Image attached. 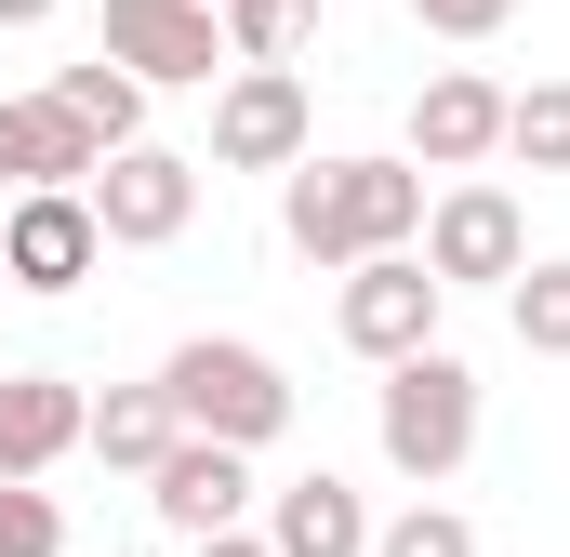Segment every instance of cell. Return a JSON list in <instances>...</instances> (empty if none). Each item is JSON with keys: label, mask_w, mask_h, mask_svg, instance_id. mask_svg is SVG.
<instances>
[{"label": "cell", "mask_w": 570, "mask_h": 557, "mask_svg": "<svg viewBox=\"0 0 570 557\" xmlns=\"http://www.w3.org/2000/svg\"><path fill=\"white\" fill-rule=\"evenodd\" d=\"M305 80L292 67H226V94H213V173H292L305 159Z\"/></svg>", "instance_id": "ba28073f"}, {"label": "cell", "mask_w": 570, "mask_h": 557, "mask_svg": "<svg viewBox=\"0 0 570 557\" xmlns=\"http://www.w3.org/2000/svg\"><path fill=\"white\" fill-rule=\"evenodd\" d=\"M80 385L67 372H0V478H40V465H67L80 451Z\"/></svg>", "instance_id": "4fadbf2b"}, {"label": "cell", "mask_w": 570, "mask_h": 557, "mask_svg": "<svg viewBox=\"0 0 570 557\" xmlns=\"http://www.w3.org/2000/svg\"><path fill=\"white\" fill-rule=\"evenodd\" d=\"M40 13H53V0H0V27H40Z\"/></svg>", "instance_id": "cb8c5ba5"}, {"label": "cell", "mask_w": 570, "mask_h": 557, "mask_svg": "<svg viewBox=\"0 0 570 557\" xmlns=\"http://www.w3.org/2000/svg\"><path fill=\"white\" fill-rule=\"evenodd\" d=\"M279 226L305 266H358L425 240V159H292L279 173Z\"/></svg>", "instance_id": "6da1fadb"}, {"label": "cell", "mask_w": 570, "mask_h": 557, "mask_svg": "<svg viewBox=\"0 0 570 557\" xmlns=\"http://www.w3.org/2000/svg\"><path fill=\"white\" fill-rule=\"evenodd\" d=\"M107 53L134 67L146 94H159V80H199V94H213V80H226V13H213V0H107Z\"/></svg>", "instance_id": "9c48e42d"}, {"label": "cell", "mask_w": 570, "mask_h": 557, "mask_svg": "<svg viewBox=\"0 0 570 557\" xmlns=\"http://www.w3.org/2000/svg\"><path fill=\"white\" fill-rule=\"evenodd\" d=\"M345 292H332V332L385 372V359H412V345H438V305H451V278L399 240V253H358V266H332Z\"/></svg>", "instance_id": "277c9868"}, {"label": "cell", "mask_w": 570, "mask_h": 557, "mask_svg": "<svg viewBox=\"0 0 570 557\" xmlns=\"http://www.w3.org/2000/svg\"><path fill=\"white\" fill-rule=\"evenodd\" d=\"M94 226H107V253H173L186 240V213H199V159H173V146H107L94 159Z\"/></svg>", "instance_id": "5b68a950"}, {"label": "cell", "mask_w": 570, "mask_h": 557, "mask_svg": "<svg viewBox=\"0 0 570 557\" xmlns=\"http://www.w3.org/2000/svg\"><path fill=\"white\" fill-rule=\"evenodd\" d=\"M80 451L120 465V478H146V465L173 451V399H159V385H107V399L80 412Z\"/></svg>", "instance_id": "9a60e30c"}, {"label": "cell", "mask_w": 570, "mask_h": 557, "mask_svg": "<svg viewBox=\"0 0 570 557\" xmlns=\"http://www.w3.org/2000/svg\"><path fill=\"white\" fill-rule=\"evenodd\" d=\"M53 94L94 120V146H134V134H146V80L120 67V53H80V67H53Z\"/></svg>", "instance_id": "2e32d148"}, {"label": "cell", "mask_w": 570, "mask_h": 557, "mask_svg": "<svg viewBox=\"0 0 570 557\" xmlns=\"http://www.w3.org/2000/svg\"><path fill=\"white\" fill-rule=\"evenodd\" d=\"M504 13H518V0H412V27H425V40H491Z\"/></svg>", "instance_id": "7402d4cb"}, {"label": "cell", "mask_w": 570, "mask_h": 557, "mask_svg": "<svg viewBox=\"0 0 570 557\" xmlns=\"http://www.w3.org/2000/svg\"><path fill=\"white\" fill-rule=\"evenodd\" d=\"M372 557H478V531H464L451 505H412V518H385V531H372Z\"/></svg>", "instance_id": "44dd1931"}, {"label": "cell", "mask_w": 570, "mask_h": 557, "mask_svg": "<svg viewBox=\"0 0 570 557\" xmlns=\"http://www.w3.org/2000/svg\"><path fill=\"white\" fill-rule=\"evenodd\" d=\"M159 399L173 424H199V438H239V451H266L292 424V372L266 345H239V332H186L173 359H159Z\"/></svg>", "instance_id": "7a4b0ae2"}, {"label": "cell", "mask_w": 570, "mask_h": 557, "mask_svg": "<svg viewBox=\"0 0 570 557\" xmlns=\"http://www.w3.org/2000/svg\"><path fill=\"white\" fill-rule=\"evenodd\" d=\"M266 545L279 557H372V505H358L332 465H305L279 505H266Z\"/></svg>", "instance_id": "5bb4252c"}, {"label": "cell", "mask_w": 570, "mask_h": 557, "mask_svg": "<svg viewBox=\"0 0 570 557\" xmlns=\"http://www.w3.org/2000/svg\"><path fill=\"white\" fill-rule=\"evenodd\" d=\"M0 292H13V266H0Z\"/></svg>", "instance_id": "d4e9b609"}, {"label": "cell", "mask_w": 570, "mask_h": 557, "mask_svg": "<svg viewBox=\"0 0 570 557\" xmlns=\"http://www.w3.org/2000/svg\"><path fill=\"white\" fill-rule=\"evenodd\" d=\"M372 438H385V465H399V478H425V491H438V478L478 451V372H464L451 345H412V359H385Z\"/></svg>", "instance_id": "3957f363"}, {"label": "cell", "mask_w": 570, "mask_h": 557, "mask_svg": "<svg viewBox=\"0 0 570 557\" xmlns=\"http://www.w3.org/2000/svg\"><path fill=\"white\" fill-rule=\"evenodd\" d=\"M412 253H425L451 292H478V278H518V266H531V226H518L504 186L464 173V186H438V199H425V240H412Z\"/></svg>", "instance_id": "52a82bcc"}, {"label": "cell", "mask_w": 570, "mask_h": 557, "mask_svg": "<svg viewBox=\"0 0 570 557\" xmlns=\"http://www.w3.org/2000/svg\"><path fill=\"white\" fill-rule=\"evenodd\" d=\"M120 557H146V545H120Z\"/></svg>", "instance_id": "484cf974"}, {"label": "cell", "mask_w": 570, "mask_h": 557, "mask_svg": "<svg viewBox=\"0 0 570 557\" xmlns=\"http://www.w3.org/2000/svg\"><path fill=\"white\" fill-rule=\"evenodd\" d=\"M0 557H67V518L40 478H0Z\"/></svg>", "instance_id": "ffe728a7"}, {"label": "cell", "mask_w": 570, "mask_h": 557, "mask_svg": "<svg viewBox=\"0 0 570 557\" xmlns=\"http://www.w3.org/2000/svg\"><path fill=\"white\" fill-rule=\"evenodd\" d=\"M94 120L67 94H0V186H94Z\"/></svg>", "instance_id": "8fae6325"}, {"label": "cell", "mask_w": 570, "mask_h": 557, "mask_svg": "<svg viewBox=\"0 0 570 557\" xmlns=\"http://www.w3.org/2000/svg\"><path fill=\"white\" fill-rule=\"evenodd\" d=\"M412 159H425V173H478V159H504V94H491L478 67H438L425 94H412Z\"/></svg>", "instance_id": "7c38bea8"}, {"label": "cell", "mask_w": 570, "mask_h": 557, "mask_svg": "<svg viewBox=\"0 0 570 557\" xmlns=\"http://www.w3.org/2000/svg\"><path fill=\"white\" fill-rule=\"evenodd\" d=\"M504 159H531V173H570V80H531V94H504Z\"/></svg>", "instance_id": "ac0fdd59"}, {"label": "cell", "mask_w": 570, "mask_h": 557, "mask_svg": "<svg viewBox=\"0 0 570 557\" xmlns=\"http://www.w3.org/2000/svg\"><path fill=\"white\" fill-rule=\"evenodd\" d=\"M0 266H13V292H80V278L107 266L94 199H80V186H13V213H0Z\"/></svg>", "instance_id": "8992f818"}, {"label": "cell", "mask_w": 570, "mask_h": 557, "mask_svg": "<svg viewBox=\"0 0 570 557\" xmlns=\"http://www.w3.org/2000/svg\"><path fill=\"white\" fill-rule=\"evenodd\" d=\"M504 319H518L531 359H570V266H518L504 278Z\"/></svg>", "instance_id": "d6986e66"}, {"label": "cell", "mask_w": 570, "mask_h": 557, "mask_svg": "<svg viewBox=\"0 0 570 557\" xmlns=\"http://www.w3.org/2000/svg\"><path fill=\"white\" fill-rule=\"evenodd\" d=\"M199 557H279L266 531H199Z\"/></svg>", "instance_id": "603a6c76"}, {"label": "cell", "mask_w": 570, "mask_h": 557, "mask_svg": "<svg viewBox=\"0 0 570 557\" xmlns=\"http://www.w3.org/2000/svg\"><path fill=\"white\" fill-rule=\"evenodd\" d=\"M146 505L199 545V531H239L253 518V451L239 438H199V424H173V451L146 465Z\"/></svg>", "instance_id": "30bf717a"}, {"label": "cell", "mask_w": 570, "mask_h": 557, "mask_svg": "<svg viewBox=\"0 0 570 557\" xmlns=\"http://www.w3.org/2000/svg\"><path fill=\"white\" fill-rule=\"evenodd\" d=\"M226 13V67H292L318 40V0H213Z\"/></svg>", "instance_id": "e0dca14e"}]
</instances>
